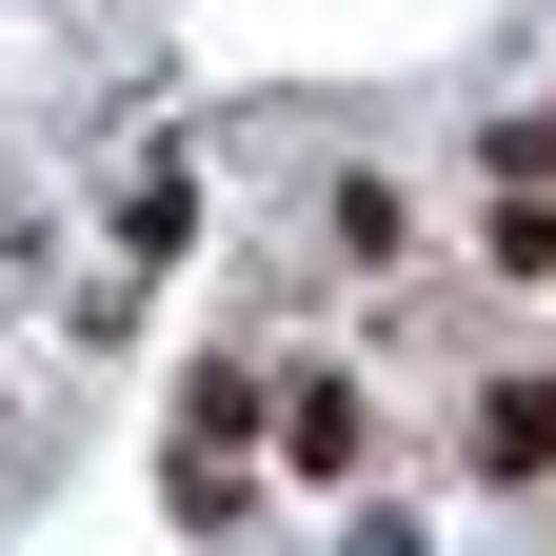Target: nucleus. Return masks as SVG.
Masks as SVG:
<instances>
[{"instance_id":"1","label":"nucleus","mask_w":556,"mask_h":556,"mask_svg":"<svg viewBox=\"0 0 556 556\" xmlns=\"http://www.w3.org/2000/svg\"><path fill=\"white\" fill-rule=\"evenodd\" d=\"M457 457H477V477H556V358H517V378H477V417H457Z\"/></svg>"},{"instance_id":"2","label":"nucleus","mask_w":556,"mask_h":556,"mask_svg":"<svg viewBox=\"0 0 556 556\" xmlns=\"http://www.w3.org/2000/svg\"><path fill=\"white\" fill-rule=\"evenodd\" d=\"M278 457H299V477H358V378H299V397H278Z\"/></svg>"},{"instance_id":"3","label":"nucleus","mask_w":556,"mask_h":556,"mask_svg":"<svg viewBox=\"0 0 556 556\" xmlns=\"http://www.w3.org/2000/svg\"><path fill=\"white\" fill-rule=\"evenodd\" d=\"M417 219H397V179H338V278H397Z\"/></svg>"}]
</instances>
